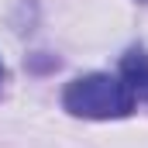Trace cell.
<instances>
[{
    "label": "cell",
    "mask_w": 148,
    "mask_h": 148,
    "mask_svg": "<svg viewBox=\"0 0 148 148\" xmlns=\"http://www.w3.org/2000/svg\"><path fill=\"white\" fill-rule=\"evenodd\" d=\"M0 83H3V66H0Z\"/></svg>",
    "instance_id": "3957f363"
},
{
    "label": "cell",
    "mask_w": 148,
    "mask_h": 148,
    "mask_svg": "<svg viewBox=\"0 0 148 148\" xmlns=\"http://www.w3.org/2000/svg\"><path fill=\"white\" fill-rule=\"evenodd\" d=\"M121 79L134 93V100L148 103V55L145 52H127L121 62Z\"/></svg>",
    "instance_id": "7a4b0ae2"
},
{
    "label": "cell",
    "mask_w": 148,
    "mask_h": 148,
    "mask_svg": "<svg viewBox=\"0 0 148 148\" xmlns=\"http://www.w3.org/2000/svg\"><path fill=\"white\" fill-rule=\"evenodd\" d=\"M134 103L138 100L127 90V83L110 73L76 76L62 90V107L73 117H86V121H121L134 110Z\"/></svg>",
    "instance_id": "6da1fadb"
}]
</instances>
